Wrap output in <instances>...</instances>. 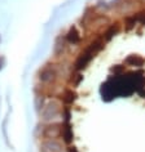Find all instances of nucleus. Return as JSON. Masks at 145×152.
<instances>
[{"label":"nucleus","mask_w":145,"mask_h":152,"mask_svg":"<svg viewBox=\"0 0 145 152\" xmlns=\"http://www.w3.org/2000/svg\"><path fill=\"white\" fill-rule=\"evenodd\" d=\"M60 115V104L56 101H51L47 103L43 108V120L44 121H52V119H56Z\"/></svg>","instance_id":"f257e3e1"}]
</instances>
